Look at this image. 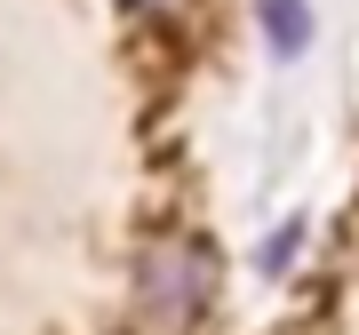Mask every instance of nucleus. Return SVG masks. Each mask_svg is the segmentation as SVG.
<instances>
[{
    "mask_svg": "<svg viewBox=\"0 0 359 335\" xmlns=\"http://www.w3.org/2000/svg\"><path fill=\"white\" fill-rule=\"evenodd\" d=\"M208 287H216V264H208L200 240H152L144 264H136V296L168 327H192L200 311H208Z\"/></svg>",
    "mask_w": 359,
    "mask_h": 335,
    "instance_id": "1",
    "label": "nucleus"
},
{
    "mask_svg": "<svg viewBox=\"0 0 359 335\" xmlns=\"http://www.w3.org/2000/svg\"><path fill=\"white\" fill-rule=\"evenodd\" d=\"M256 16H264V40L280 56H295L311 40V8H304V0H256Z\"/></svg>",
    "mask_w": 359,
    "mask_h": 335,
    "instance_id": "2",
    "label": "nucleus"
},
{
    "mask_svg": "<svg viewBox=\"0 0 359 335\" xmlns=\"http://www.w3.org/2000/svg\"><path fill=\"white\" fill-rule=\"evenodd\" d=\"M120 8H168V0H120Z\"/></svg>",
    "mask_w": 359,
    "mask_h": 335,
    "instance_id": "3",
    "label": "nucleus"
}]
</instances>
